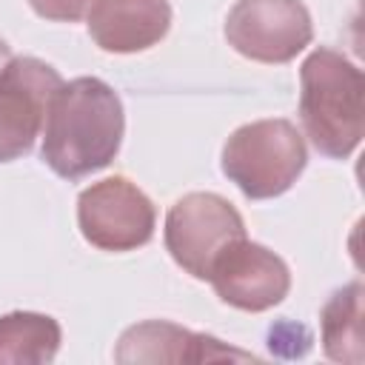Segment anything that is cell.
<instances>
[{"mask_svg":"<svg viewBox=\"0 0 365 365\" xmlns=\"http://www.w3.org/2000/svg\"><path fill=\"white\" fill-rule=\"evenodd\" d=\"M125 114L117 91L100 77L63 83L43 123V163L63 180H83L106 168L123 143Z\"/></svg>","mask_w":365,"mask_h":365,"instance_id":"obj_1","label":"cell"},{"mask_svg":"<svg viewBox=\"0 0 365 365\" xmlns=\"http://www.w3.org/2000/svg\"><path fill=\"white\" fill-rule=\"evenodd\" d=\"M299 120L311 145L331 160H345L365 131L362 71L334 48H314L299 68Z\"/></svg>","mask_w":365,"mask_h":365,"instance_id":"obj_2","label":"cell"},{"mask_svg":"<svg viewBox=\"0 0 365 365\" xmlns=\"http://www.w3.org/2000/svg\"><path fill=\"white\" fill-rule=\"evenodd\" d=\"M308 163L305 140L291 120H257L240 125L222 145V174L248 197L285 194Z\"/></svg>","mask_w":365,"mask_h":365,"instance_id":"obj_3","label":"cell"},{"mask_svg":"<svg viewBox=\"0 0 365 365\" xmlns=\"http://www.w3.org/2000/svg\"><path fill=\"white\" fill-rule=\"evenodd\" d=\"M242 237L245 225L240 211L211 191L185 194L165 217V248L194 279H208L220 251Z\"/></svg>","mask_w":365,"mask_h":365,"instance_id":"obj_4","label":"cell"},{"mask_svg":"<svg viewBox=\"0 0 365 365\" xmlns=\"http://www.w3.org/2000/svg\"><path fill=\"white\" fill-rule=\"evenodd\" d=\"M83 237L100 251H134L154 237V202L125 177L91 182L77 200Z\"/></svg>","mask_w":365,"mask_h":365,"instance_id":"obj_5","label":"cell"},{"mask_svg":"<svg viewBox=\"0 0 365 365\" xmlns=\"http://www.w3.org/2000/svg\"><path fill=\"white\" fill-rule=\"evenodd\" d=\"M314 37L302 0H237L225 17L228 46L257 63H288Z\"/></svg>","mask_w":365,"mask_h":365,"instance_id":"obj_6","label":"cell"},{"mask_svg":"<svg viewBox=\"0 0 365 365\" xmlns=\"http://www.w3.org/2000/svg\"><path fill=\"white\" fill-rule=\"evenodd\" d=\"M63 86L57 68L37 57H14L0 74V163L31 151L48 103Z\"/></svg>","mask_w":365,"mask_h":365,"instance_id":"obj_7","label":"cell"},{"mask_svg":"<svg viewBox=\"0 0 365 365\" xmlns=\"http://www.w3.org/2000/svg\"><path fill=\"white\" fill-rule=\"evenodd\" d=\"M208 282L225 305L259 314L288 297L291 274L274 251L242 237L220 251L211 265Z\"/></svg>","mask_w":365,"mask_h":365,"instance_id":"obj_8","label":"cell"},{"mask_svg":"<svg viewBox=\"0 0 365 365\" xmlns=\"http://www.w3.org/2000/svg\"><path fill=\"white\" fill-rule=\"evenodd\" d=\"M168 29V0H94L88 9V34L103 51H145L157 46Z\"/></svg>","mask_w":365,"mask_h":365,"instance_id":"obj_9","label":"cell"},{"mask_svg":"<svg viewBox=\"0 0 365 365\" xmlns=\"http://www.w3.org/2000/svg\"><path fill=\"white\" fill-rule=\"evenodd\" d=\"M117 362H214V359H251L245 351L225 348L217 336L194 334L165 319L131 325L114 351Z\"/></svg>","mask_w":365,"mask_h":365,"instance_id":"obj_10","label":"cell"},{"mask_svg":"<svg viewBox=\"0 0 365 365\" xmlns=\"http://www.w3.org/2000/svg\"><path fill=\"white\" fill-rule=\"evenodd\" d=\"M60 336V322L48 314H6L0 317V365H46L57 356Z\"/></svg>","mask_w":365,"mask_h":365,"instance_id":"obj_11","label":"cell"},{"mask_svg":"<svg viewBox=\"0 0 365 365\" xmlns=\"http://www.w3.org/2000/svg\"><path fill=\"white\" fill-rule=\"evenodd\" d=\"M362 282H348L322 305V351L334 362H362Z\"/></svg>","mask_w":365,"mask_h":365,"instance_id":"obj_12","label":"cell"},{"mask_svg":"<svg viewBox=\"0 0 365 365\" xmlns=\"http://www.w3.org/2000/svg\"><path fill=\"white\" fill-rule=\"evenodd\" d=\"M29 3L40 17L57 23H77L94 6V0H29Z\"/></svg>","mask_w":365,"mask_h":365,"instance_id":"obj_13","label":"cell"},{"mask_svg":"<svg viewBox=\"0 0 365 365\" xmlns=\"http://www.w3.org/2000/svg\"><path fill=\"white\" fill-rule=\"evenodd\" d=\"M14 60V54H11V48H9V43L0 37V74L6 71V66Z\"/></svg>","mask_w":365,"mask_h":365,"instance_id":"obj_14","label":"cell"}]
</instances>
